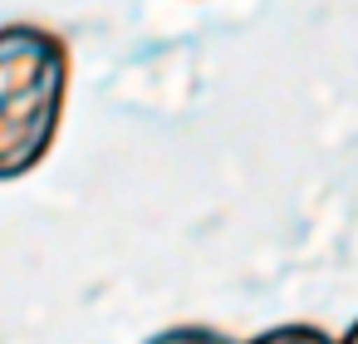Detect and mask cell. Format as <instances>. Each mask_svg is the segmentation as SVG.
Returning <instances> with one entry per match:
<instances>
[{
	"mask_svg": "<svg viewBox=\"0 0 358 344\" xmlns=\"http://www.w3.org/2000/svg\"><path fill=\"white\" fill-rule=\"evenodd\" d=\"M69 45L35 20L0 25V182L35 172L64 118Z\"/></svg>",
	"mask_w": 358,
	"mask_h": 344,
	"instance_id": "cell-1",
	"label": "cell"
},
{
	"mask_svg": "<svg viewBox=\"0 0 358 344\" xmlns=\"http://www.w3.org/2000/svg\"><path fill=\"white\" fill-rule=\"evenodd\" d=\"M148 344H236L226 329H211V324H172L162 334H152Z\"/></svg>",
	"mask_w": 358,
	"mask_h": 344,
	"instance_id": "cell-3",
	"label": "cell"
},
{
	"mask_svg": "<svg viewBox=\"0 0 358 344\" xmlns=\"http://www.w3.org/2000/svg\"><path fill=\"white\" fill-rule=\"evenodd\" d=\"M338 344H358V319H353V324L343 329V339H338Z\"/></svg>",
	"mask_w": 358,
	"mask_h": 344,
	"instance_id": "cell-4",
	"label": "cell"
},
{
	"mask_svg": "<svg viewBox=\"0 0 358 344\" xmlns=\"http://www.w3.org/2000/svg\"><path fill=\"white\" fill-rule=\"evenodd\" d=\"M245 344H338L324 324H309V319H289V324H270L260 334H250Z\"/></svg>",
	"mask_w": 358,
	"mask_h": 344,
	"instance_id": "cell-2",
	"label": "cell"
}]
</instances>
